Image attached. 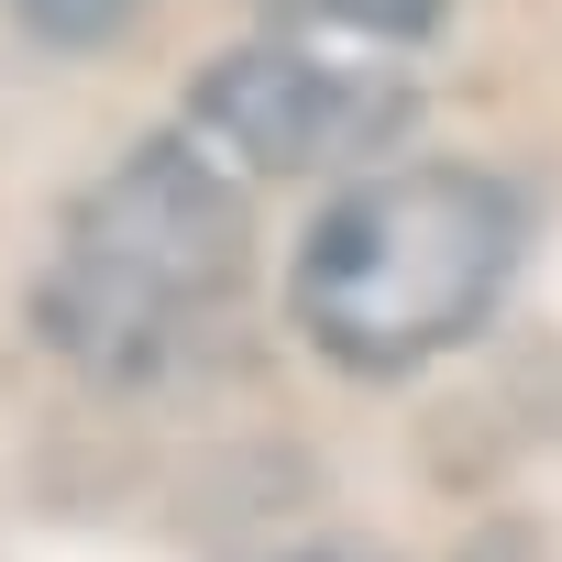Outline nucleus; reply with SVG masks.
Returning a JSON list of instances; mask_svg holds the SVG:
<instances>
[{
    "mask_svg": "<svg viewBox=\"0 0 562 562\" xmlns=\"http://www.w3.org/2000/svg\"><path fill=\"white\" fill-rule=\"evenodd\" d=\"M529 265V199L485 166H364L321 199L288 265V321L321 364L397 386L463 353Z\"/></svg>",
    "mask_w": 562,
    "mask_h": 562,
    "instance_id": "obj_1",
    "label": "nucleus"
},
{
    "mask_svg": "<svg viewBox=\"0 0 562 562\" xmlns=\"http://www.w3.org/2000/svg\"><path fill=\"white\" fill-rule=\"evenodd\" d=\"M254 276V210L232 166L177 122L122 144L56 221L34 276V342L100 386H155L210 342Z\"/></svg>",
    "mask_w": 562,
    "mask_h": 562,
    "instance_id": "obj_2",
    "label": "nucleus"
},
{
    "mask_svg": "<svg viewBox=\"0 0 562 562\" xmlns=\"http://www.w3.org/2000/svg\"><path fill=\"white\" fill-rule=\"evenodd\" d=\"M419 122V78L386 67V45H331V34H254L221 45L188 78V133L221 166L254 177H364L397 155Z\"/></svg>",
    "mask_w": 562,
    "mask_h": 562,
    "instance_id": "obj_3",
    "label": "nucleus"
},
{
    "mask_svg": "<svg viewBox=\"0 0 562 562\" xmlns=\"http://www.w3.org/2000/svg\"><path fill=\"white\" fill-rule=\"evenodd\" d=\"M441 12H452V0H265V23H288V34H331V45H386V56L430 45V34H441Z\"/></svg>",
    "mask_w": 562,
    "mask_h": 562,
    "instance_id": "obj_4",
    "label": "nucleus"
},
{
    "mask_svg": "<svg viewBox=\"0 0 562 562\" xmlns=\"http://www.w3.org/2000/svg\"><path fill=\"white\" fill-rule=\"evenodd\" d=\"M155 12V0H12V23L34 34V45H111V34H133Z\"/></svg>",
    "mask_w": 562,
    "mask_h": 562,
    "instance_id": "obj_5",
    "label": "nucleus"
},
{
    "mask_svg": "<svg viewBox=\"0 0 562 562\" xmlns=\"http://www.w3.org/2000/svg\"><path fill=\"white\" fill-rule=\"evenodd\" d=\"M254 562H386L375 540H353V529H321V540H288V551H254Z\"/></svg>",
    "mask_w": 562,
    "mask_h": 562,
    "instance_id": "obj_6",
    "label": "nucleus"
}]
</instances>
